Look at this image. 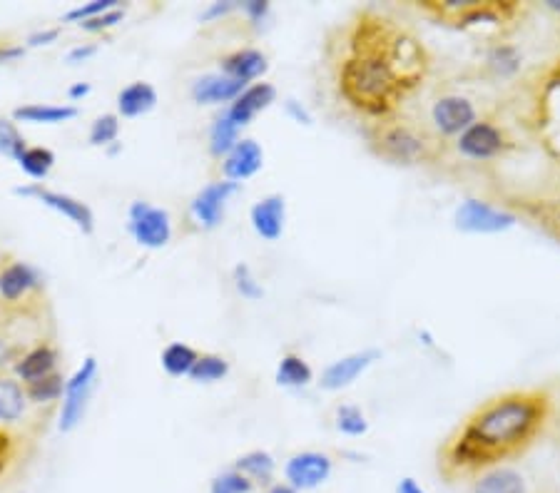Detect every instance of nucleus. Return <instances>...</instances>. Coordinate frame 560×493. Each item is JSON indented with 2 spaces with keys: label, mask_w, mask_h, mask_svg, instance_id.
Wrapping results in <instances>:
<instances>
[{
  "label": "nucleus",
  "mask_w": 560,
  "mask_h": 493,
  "mask_svg": "<svg viewBox=\"0 0 560 493\" xmlns=\"http://www.w3.org/2000/svg\"><path fill=\"white\" fill-rule=\"evenodd\" d=\"M553 399L543 389L498 394L466 416L441 449V471L448 479L473 476L523 454L551 421Z\"/></svg>",
  "instance_id": "1"
},
{
  "label": "nucleus",
  "mask_w": 560,
  "mask_h": 493,
  "mask_svg": "<svg viewBox=\"0 0 560 493\" xmlns=\"http://www.w3.org/2000/svg\"><path fill=\"white\" fill-rule=\"evenodd\" d=\"M394 30V25L379 15H361L351 28L349 55L336 70V85L344 103L376 120L389 118L406 98L404 83L389 60Z\"/></svg>",
  "instance_id": "2"
},
{
  "label": "nucleus",
  "mask_w": 560,
  "mask_h": 493,
  "mask_svg": "<svg viewBox=\"0 0 560 493\" xmlns=\"http://www.w3.org/2000/svg\"><path fill=\"white\" fill-rule=\"evenodd\" d=\"M369 145L376 155L394 165H421L436 155L434 140L399 120H379V125L369 130Z\"/></svg>",
  "instance_id": "3"
},
{
  "label": "nucleus",
  "mask_w": 560,
  "mask_h": 493,
  "mask_svg": "<svg viewBox=\"0 0 560 493\" xmlns=\"http://www.w3.org/2000/svg\"><path fill=\"white\" fill-rule=\"evenodd\" d=\"M424 8L456 28H481V25L498 28L518 13L516 3H501V0H434Z\"/></svg>",
  "instance_id": "4"
},
{
  "label": "nucleus",
  "mask_w": 560,
  "mask_h": 493,
  "mask_svg": "<svg viewBox=\"0 0 560 493\" xmlns=\"http://www.w3.org/2000/svg\"><path fill=\"white\" fill-rule=\"evenodd\" d=\"M518 225V215L481 197H468L453 212V227L463 235H503Z\"/></svg>",
  "instance_id": "5"
},
{
  "label": "nucleus",
  "mask_w": 560,
  "mask_h": 493,
  "mask_svg": "<svg viewBox=\"0 0 560 493\" xmlns=\"http://www.w3.org/2000/svg\"><path fill=\"white\" fill-rule=\"evenodd\" d=\"M453 145L463 160L471 162H493L513 150V140L506 127L483 118H478L463 135H458Z\"/></svg>",
  "instance_id": "6"
},
{
  "label": "nucleus",
  "mask_w": 560,
  "mask_h": 493,
  "mask_svg": "<svg viewBox=\"0 0 560 493\" xmlns=\"http://www.w3.org/2000/svg\"><path fill=\"white\" fill-rule=\"evenodd\" d=\"M95 384H98V362H95V357H88L83 362V367L75 371L68 379V384H65L63 409H60L58 421V429L63 431V434H68V431L80 426L85 409H88L90 396H93Z\"/></svg>",
  "instance_id": "7"
},
{
  "label": "nucleus",
  "mask_w": 560,
  "mask_h": 493,
  "mask_svg": "<svg viewBox=\"0 0 560 493\" xmlns=\"http://www.w3.org/2000/svg\"><path fill=\"white\" fill-rule=\"evenodd\" d=\"M334 474V461L329 454L322 451H302L294 454L292 459L284 464V481L294 486L299 493L302 491H317L319 486L327 484Z\"/></svg>",
  "instance_id": "8"
},
{
  "label": "nucleus",
  "mask_w": 560,
  "mask_h": 493,
  "mask_svg": "<svg viewBox=\"0 0 560 493\" xmlns=\"http://www.w3.org/2000/svg\"><path fill=\"white\" fill-rule=\"evenodd\" d=\"M130 232L137 245L147 249H160L170 242L172 222L170 215L160 207L137 200L130 205Z\"/></svg>",
  "instance_id": "9"
},
{
  "label": "nucleus",
  "mask_w": 560,
  "mask_h": 493,
  "mask_svg": "<svg viewBox=\"0 0 560 493\" xmlns=\"http://www.w3.org/2000/svg\"><path fill=\"white\" fill-rule=\"evenodd\" d=\"M478 120L476 105L463 95H441L434 105H431V125H434L439 137H453L468 130Z\"/></svg>",
  "instance_id": "10"
},
{
  "label": "nucleus",
  "mask_w": 560,
  "mask_h": 493,
  "mask_svg": "<svg viewBox=\"0 0 560 493\" xmlns=\"http://www.w3.org/2000/svg\"><path fill=\"white\" fill-rule=\"evenodd\" d=\"M13 195L35 197V200L43 202L45 207H50V210H55V212H60V215L68 217L70 222H75V225H78L85 235H93L95 232L93 210H90L85 202L75 200V197L63 195V192L48 190V187H43L40 182H33V185H25V187H15Z\"/></svg>",
  "instance_id": "11"
},
{
  "label": "nucleus",
  "mask_w": 560,
  "mask_h": 493,
  "mask_svg": "<svg viewBox=\"0 0 560 493\" xmlns=\"http://www.w3.org/2000/svg\"><path fill=\"white\" fill-rule=\"evenodd\" d=\"M381 359L379 349H364V352H354V354H346V357L336 359V362L329 364L327 369L322 371L319 376V386L324 391H341L346 386L354 384L371 364Z\"/></svg>",
  "instance_id": "12"
},
{
  "label": "nucleus",
  "mask_w": 560,
  "mask_h": 493,
  "mask_svg": "<svg viewBox=\"0 0 560 493\" xmlns=\"http://www.w3.org/2000/svg\"><path fill=\"white\" fill-rule=\"evenodd\" d=\"M234 192H237V182L232 180H220L202 187L190 207L195 220L200 222L202 227H207V230H215V227L222 222L224 207H227V200L234 195Z\"/></svg>",
  "instance_id": "13"
},
{
  "label": "nucleus",
  "mask_w": 560,
  "mask_h": 493,
  "mask_svg": "<svg viewBox=\"0 0 560 493\" xmlns=\"http://www.w3.org/2000/svg\"><path fill=\"white\" fill-rule=\"evenodd\" d=\"M249 220L262 240L277 242L284 232V222H287V200L282 195H267L252 207Z\"/></svg>",
  "instance_id": "14"
},
{
  "label": "nucleus",
  "mask_w": 560,
  "mask_h": 493,
  "mask_svg": "<svg viewBox=\"0 0 560 493\" xmlns=\"http://www.w3.org/2000/svg\"><path fill=\"white\" fill-rule=\"evenodd\" d=\"M244 88H247V83H242V80H234L224 73H210L195 80V85H192V100L200 105L234 103L244 93Z\"/></svg>",
  "instance_id": "15"
},
{
  "label": "nucleus",
  "mask_w": 560,
  "mask_h": 493,
  "mask_svg": "<svg viewBox=\"0 0 560 493\" xmlns=\"http://www.w3.org/2000/svg\"><path fill=\"white\" fill-rule=\"evenodd\" d=\"M274 100H277V88L272 83H254L244 88V93L229 105L227 113L234 123L244 127L252 123L262 110H267Z\"/></svg>",
  "instance_id": "16"
},
{
  "label": "nucleus",
  "mask_w": 560,
  "mask_h": 493,
  "mask_svg": "<svg viewBox=\"0 0 560 493\" xmlns=\"http://www.w3.org/2000/svg\"><path fill=\"white\" fill-rule=\"evenodd\" d=\"M262 165H264V152L262 147H259V142L244 137V140H239L237 147L224 157L222 172L227 180L239 182L257 175V172L262 170Z\"/></svg>",
  "instance_id": "17"
},
{
  "label": "nucleus",
  "mask_w": 560,
  "mask_h": 493,
  "mask_svg": "<svg viewBox=\"0 0 560 493\" xmlns=\"http://www.w3.org/2000/svg\"><path fill=\"white\" fill-rule=\"evenodd\" d=\"M471 493H528V481L516 466L498 464L473 479Z\"/></svg>",
  "instance_id": "18"
},
{
  "label": "nucleus",
  "mask_w": 560,
  "mask_h": 493,
  "mask_svg": "<svg viewBox=\"0 0 560 493\" xmlns=\"http://www.w3.org/2000/svg\"><path fill=\"white\" fill-rule=\"evenodd\" d=\"M269 70V60L262 50L257 48H242L229 53L222 60V73L229 75L234 80H242V83H252V80L262 78Z\"/></svg>",
  "instance_id": "19"
},
{
  "label": "nucleus",
  "mask_w": 560,
  "mask_h": 493,
  "mask_svg": "<svg viewBox=\"0 0 560 493\" xmlns=\"http://www.w3.org/2000/svg\"><path fill=\"white\" fill-rule=\"evenodd\" d=\"M40 284L38 272L25 262H13L0 272V297L5 302H18Z\"/></svg>",
  "instance_id": "20"
},
{
  "label": "nucleus",
  "mask_w": 560,
  "mask_h": 493,
  "mask_svg": "<svg viewBox=\"0 0 560 493\" xmlns=\"http://www.w3.org/2000/svg\"><path fill=\"white\" fill-rule=\"evenodd\" d=\"M55 367H58V352L50 344H40V347L30 349L23 359L15 362V374L25 384H33V381L55 374Z\"/></svg>",
  "instance_id": "21"
},
{
  "label": "nucleus",
  "mask_w": 560,
  "mask_h": 493,
  "mask_svg": "<svg viewBox=\"0 0 560 493\" xmlns=\"http://www.w3.org/2000/svg\"><path fill=\"white\" fill-rule=\"evenodd\" d=\"M157 105V90L150 83H137L127 85L117 95V110H120L122 118H140V115L150 113Z\"/></svg>",
  "instance_id": "22"
},
{
  "label": "nucleus",
  "mask_w": 560,
  "mask_h": 493,
  "mask_svg": "<svg viewBox=\"0 0 560 493\" xmlns=\"http://www.w3.org/2000/svg\"><path fill=\"white\" fill-rule=\"evenodd\" d=\"M78 118V108L73 105H23V108L13 110V120L18 123H33V125H58L68 123V120Z\"/></svg>",
  "instance_id": "23"
},
{
  "label": "nucleus",
  "mask_w": 560,
  "mask_h": 493,
  "mask_svg": "<svg viewBox=\"0 0 560 493\" xmlns=\"http://www.w3.org/2000/svg\"><path fill=\"white\" fill-rule=\"evenodd\" d=\"M234 469L239 471V474H244L247 479H252L257 486H269L274 484V474H277V461H274V456L269 454V451H249V454L239 456L237 461H234Z\"/></svg>",
  "instance_id": "24"
},
{
  "label": "nucleus",
  "mask_w": 560,
  "mask_h": 493,
  "mask_svg": "<svg viewBox=\"0 0 560 493\" xmlns=\"http://www.w3.org/2000/svg\"><path fill=\"white\" fill-rule=\"evenodd\" d=\"M486 68L498 80L516 78L521 70V50L511 43H493L486 50Z\"/></svg>",
  "instance_id": "25"
},
{
  "label": "nucleus",
  "mask_w": 560,
  "mask_h": 493,
  "mask_svg": "<svg viewBox=\"0 0 560 493\" xmlns=\"http://www.w3.org/2000/svg\"><path fill=\"white\" fill-rule=\"evenodd\" d=\"M277 384L287 386V389H304L314 381V371L307 364V359L299 357V354H287L282 357L277 367Z\"/></svg>",
  "instance_id": "26"
},
{
  "label": "nucleus",
  "mask_w": 560,
  "mask_h": 493,
  "mask_svg": "<svg viewBox=\"0 0 560 493\" xmlns=\"http://www.w3.org/2000/svg\"><path fill=\"white\" fill-rule=\"evenodd\" d=\"M239 142V125L229 118V113L220 115L210 127V152L215 157H227Z\"/></svg>",
  "instance_id": "27"
},
{
  "label": "nucleus",
  "mask_w": 560,
  "mask_h": 493,
  "mask_svg": "<svg viewBox=\"0 0 560 493\" xmlns=\"http://www.w3.org/2000/svg\"><path fill=\"white\" fill-rule=\"evenodd\" d=\"M197 359H200V354L195 349L182 342H175L162 352V369L170 376H190Z\"/></svg>",
  "instance_id": "28"
},
{
  "label": "nucleus",
  "mask_w": 560,
  "mask_h": 493,
  "mask_svg": "<svg viewBox=\"0 0 560 493\" xmlns=\"http://www.w3.org/2000/svg\"><path fill=\"white\" fill-rule=\"evenodd\" d=\"M25 411V394L18 381L0 379V421H18Z\"/></svg>",
  "instance_id": "29"
},
{
  "label": "nucleus",
  "mask_w": 560,
  "mask_h": 493,
  "mask_svg": "<svg viewBox=\"0 0 560 493\" xmlns=\"http://www.w3.org/2000/svg\"><path fill=\"white\" fill-rule=\"evenodd\" d=\"M18 165L28 177L43 180V177H48V172L53 170L55 155L48 147H28V150L18 157Z\"/></svg>",
  "instance_id": "30"
},
{
  "label": "nucleus",
  "mask_w": 560,
  "mask_h": 493,
  "mask_svg": "<svg viewBox=\"0 0 560 493\" xmlns=\"http://www.w3.org/2000/svg\"><path fill=\"white\" fill-rule=\"evenodd\" d=\"M334 421H336V429H339L344 436H351V439L364 436L366 431H369V421H366L364 411L354 404L336 406Z\"/></svg>",
  "instance_id": "31"
},
{
  "label": "nucleus",
  "mask_w": 560,
  "mask_h": 493,
  "mask_svg": "<svg viewBox=\"0 0 560 493\" xmlns=\"http://www.w3.org/2000/svg\"><path fill=\"white\" fill-rule=\"evenodd\" d=\"M65 384H68V381L55 371V374L45 376V379H38L33 381V384H28L25 396H28L30 401H35V404H50V401L60 399V396L65 394Z\"/></svg>",
  "instance_id": "32"
},
{
  "label": "nucleus",
  "mask_w": 560,
  "mask_h": 493,
  "mask_svg": "<svg viewBox=\"0 0 560 493\" xmlns=\"http://www.w3.org/2000/svg\"><path fill=\"white\" fill-rule=\"evenodd\" d=\"M229 374L227 359L217 357V354H202L197 364L190 371V379L197 384H215Z\"/></svg>",
  "instance_id": "33"
},
{
  "label": "nucleus",
  "mask_w": 560,
  "mask_h": 493,
  "mask_svg": "<svg viewBox=\"0 0 560 493\" xmlns=\"http://www.w3.org/2000/svg\"><path fill=\"white\" fill-rule=\"evenodd\" d=\"M257 484L252 479H247L244 474H239L237 469L222 471L220 476H215L210 484V493H254Z\"/></svg>",
  "instance_id": "34"
},
{
  "label": "nucleus",
  "mask_w": 560,
  "mask_h": 493,
  "mask_svg": "<svg viewBox=\"0 0 560 493\" xmlns=\"http://www.w3.org/2000/svg\"><path fill=\"white\" fill-rule=\"evenodd\" d=\"M25 150H28V145H25V137L20 135L18 127L10 123V120L0 118V155L13 157V160L18 162V157L23 155Z\"/></svg>",
  "instance_id": "35"
},
{
  "label": "nucleus",
  "mask_w": 560,
  "mask_h": 493,
  "mask_svg": "<svg viewBox=\"0 0 560 493\" xmlns=\"http://www.w3.org/2000/svg\"><path fill=\"white\" fill-rule=\"evenodd\" d=\"M120 135V120L117 115H100L93 125H90V145L105 147L117 140Z\"/></svg>",
  "instance_id": "36"
},
{
  "label": "nucleus",
  "mask_w": 560,
  "mask_h": 493,
  "mask_svg": "<svg viewBox=\"0 0 560 493\" xmlns=\"http://www.w3.org/2000/svg\"><path fill=\"white\" fill-rule=\"evenodd\" d=\"M234 287H237V292L247 299H262L264 297L262 284L254 279L252 269H249L247 264H237V267H234Z\"/></svg>",
  "instance_id": "37"
},
{
  "label": "nucleus",
  "mask_w": 560,
  "mask_h": 493,
  "mask_svg": "<svg viewBox=\"0 0 560 493\" xmlns=\"http://www.w3.org/2000/svg\"><path fill=\"white\" fill-rule=\"evenodd\" d=\"M112 8H120L117 5V0H93V3H85L80 5V8H73L68 15H65V20H75V23H85V20L90 18H98V15L108 13Z\"/></svg>",
  "instance_id": "38"
},
{
  "label": "nucleus",
  "mask_w": 560,
  "mask_h": 493,
  "mask_svg": "<svg viewBox=\"0 0 560 493\" xmlns=\"http://www.w3.org/2000/svg\"><path fill=\"white\" fill-rule=\"evenodd\" d=\"M122 18H125V10L112 8V10H108V13L98 15V18L85 20V23H80V25H83V30H88V33H100V30H108V28H112V25L122 23Z\"/></svg>",
  "instance_id": "39"
},
{
  "label": "nucleus",
  "mask_w": 560,
  "mask_h": 493,
  "mask_svg": "<svg viewBox=\"0 0 560 493\" xmlns=\"http://www.w3.org/2000/svg\"><path fill=\"white\" fill-rule=\"evenodd\" d=\"M242 10L252 23H262L269 15V3L267 0H247V3H242Z\"/></svg>",
  "instance_id": "40"
},
{
  "label": "nucleus",
  "mask_w": 560,
  "mask_h": 493,
  "mask_svg": "<svg viewBox=\"0 0 560 493\" xmlns=\"http://www.w3.org/2000/svg\"><path fill=\"white\" fill-rule=\"evenodd\" d=\"M284 108H287V115L294 120V123H299V125H312L314 123L312 113H309V110L304 108L302 103H297L294 98H289L287 103H284Z\"/></svg>",
  "instance_id": "41"
},
{
  "label": "nucleus",
  "mask_w": 560,
  "mask_h": 493,
  "mask_svg": "<svg viewBox=\"0 0 560 493\" xmlns=\"http://www.w3.org/2000/svg\"><path fill=\"white\" fill-rule=\"evenodd\" d=\"M98 53V45L93 43H85V45H75L73 50L68 53V63L70 65H78V63H85L88 58H93V55Z\"/></svg>",
  "instance_id": "42"
},
{
  "label": "nucleus",
  "mask_w": 560,
  "mask_h": 493,
  "mask_svg": "<svg viewBox=\"0 0 560 493\" xmlns=\"http://www.w3.org/2000/svg\"><path fill=\"white\" fill-rule=\"evenodd\" d=\"M58 35H60V30H58V28L35 30V33L28 38V45H30V48H40V45H50V43H55V40H58Z\"/></svg>",
  "instance_id": "43"
},
{
  "label": "nucleus",
  "mask_w": 560,
  "mask_h": 493,
  "mask_svg": "<svg viewBox=\"0 0 560 493\" xmlns=\"http://www.w3.org/2000/svg\"><path fill=\"white\" fill-rule=\"evenodd\" d=\"M237 8V3L234 0H224V3H212L210 8L205 10V13L200 15V20H215V18H222V15H227L229 10Z\"/></svg>",
  "instance_id": "44"
},
{
  "label": "nucleus",
  "mask_w": 560,
  "mask_h": 493,
  "mask_svg": "<svg viewBox=\"0 0 560 493\" xmlns=\"http://www.w3.org/2000/svg\"><path fill=\"white\" fill-rule=\"evenodd\" d=\"M396 493H429V491H426L424 486H421L416 479H411V476H404V479L396 484Z\"/></svg>",
  "instance_id": "45"
},
{
  "label": "nucleus",
  "mask_w": 560,
  "mask_h": 493,
  "mask_svg": "<svg viewBox=\"0 0 560 493\" xmlns=\"http://www.w3.org/2000/svg\"><path fill=\"white\" fill-rule=\"evenodd\" d=\"M25 50L23 45H0V63H8V60L20 58Z\"/></svg>",
  "instance_id": "46"
},
{
  "label": "nucleus",
  "mask_w": 560,
  "mask_h": 493,
  "mask_svg": "<svg viewBox=\"0 0 560 493\" xmlns=\"http://www.w3.org/2000/svg\"><path fill=\"white\" fill-rule=\"evenodd\" d=\"M90 83H75V85H70V90H68V98L70 100H80V98H85V95H90Z\"/></svg>",
  "instance_id": "47"
},
{
  "label": "nucleus",
  "mask_w": 560,
  "mask_h": 493,
  "mask_svg": "<svg viewBox=\"0 0 560 493\" xmlns=\"http://www.w3.org/2000/svg\"><path fill=\"white\" fill-rule=\"evenodd\" d=\"M262 493H299V491L294 489V486H289L287 481H274V484H269Z\"/></svg>",
  "instance_id": "48"
},
{
  "label": "nucleus",
  "mask_w": 560,
  "mask_h": 493,
  "mask_svg": "<svg viewBox=\"0 0 560 493\" xmlns=\"http://www.w3.org/2000/svg\"><path fill=\"white\" fill-rule=\"evenodd\" d=\"M8 451H10V436L0 431V471H3L5 459H8Z\"/></svg>",
  "instance_id": "49"
},
{
  "label": "nucleus",
  "mask_w": 560,
  "mask_h": 493,
  "mask_svg": "<svg viewBox=\"0 0 560 493\" xmlns=\"http://www.w3.org/2000/svg\"><path fill=\"white\" fill-rule=\"evenodd\" d=\"M546 8L560 15V0H546Z\"/></svg>",
  "instance_id": "50"
},
{
  "label": "nucleus",
  "mask_w": 560,
  "mask_h": 493,
  "mask_svg": "<svg viewBox=\"0 0 560 493\" xmlns=\"http://www.w3.org/2000/svg\"><path fill=\"white\" fill-rule=\"evenodd\" d=\"M8 359V349H5V342L0 339V367H3V362Z\"/></svg>",
  "instance_id": "51"
}]
</instances>
